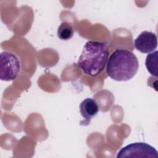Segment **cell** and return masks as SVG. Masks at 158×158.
Listing matches in <instances>:
<instances>
[{
  "instance_id": "cell-1",
  "label": "cell",
  "mask_w": 158,
  "mask_h": 158,
  "mask_svg": "<svg viewBox=\"0 0 158 158\" xmlns=\"http://www.w3.org/2000/svg\"><path fill=\"white\" fill-rule=\"evenodd\" d=\"M108 56L109 48L106 43L88 41L84 45L76 65L85 74L94 77L104 69Z\"/></svg>"
},
{
  "instance_id": "cell-2",
  "label": "cell",
  "mask_w": 158,
  "mask_h": 158,
  "mask_svg": "<svg viewBox=\"0 0 158 158\" xmlns=\"http://www.w3.org/2000/svg\"><path fill=\"white\" fill-rule=\"evenodd\" d=\"M106 73L115 81H128L137 73L139 62L136 56L127 49H117L107 62Z\"/></svg>"
},
{
  "instance_id": "cell-3",
  "label": "cell",
  "mask_w": 158,
  "mask_h": 158,
  "mask_svg": "<svg viewBox=\"0 0 158 158\" xmlns=\"http://www.w3.org/2000/svg\"><path fill=\"white\" fill-rule=\"evenodd\" d=\"M121 157L157 158L158 152L153 146L145 143L137 142L123 147L117 155V158Z\"/></svg>"
},
{
  "instance_id": "cell-4",
  "label": "cell",
  "mask_w": 158,
  "mask_h": 158,
  "mask_svg": "<svg viewBox=\"0 0 158 158\" xmlns=\"http://www.w3.org/2000/svg\"><path fill=\"white\" fill-rule=\"evenodd\" d=\"M0 78L2 81H12L15 79L20 70V62L17 56L7 51L0 54Z\"/></svg>"
},
{
  "instance_id": "cell-5",
  "label": "cell",
  "mask_w": 158,
  "mask_h": 158,
  "mask_svg": "<svg viewBox=\"0 0 158 158\" xmlns=\"http://www.w3.org/2000/svg\"><path fill=\"white\" fill-rule=\"evenodd\" d=\"M135 48L142 53L152 52L157 46V35L151 31L141 32L134 41Z\"/></svg>"
},
{
  "instance_id": "cell-6",
  "label": "cell",
  "mask_w": 158,
  "mask_h": 158,
  "mask_svg": "<svg viewBox=\"0 0 158 158\" xmlns=\"http://www.w3.org/2000/svg\"><path fill=\"white\" fill-rule=\"evenodd\" d=\"M79 109L81 116L85 118V120L80 122V125L83 126L88 125L91 120L98 114L99 110L96 101L90 98L83 100L80 104Z\"/></svg>"
},
{
  "instance_id": "cell-7",
  "label": "cell",
  "mask_w": 158,
  "mask_h": 158,
  "mask_svg": "<svg viewBox=\"0 0 158 158\" xmlns=\"http://www.w3.org/2000/svg\"><path fill=\"white\" fill-rule=\"evenodd\" d=\"M157 56H158V51H156L153 52L149 53L147 55L146 60H145V65L149 72L153 76L157 77Z\"/></svg>"
},
{
  "instance_id": "cell-8",
  "label": "cell",
  "mask_w": 158,
  "mask_h": 158,
  "mask_svg": "<svg viewBox=\"0 0 158 158\" xmlns=\"http://www.w3.org/2000/svg\"><path fill=\"white\" fill-rule=\"evenodd\" d=\"M72 25L68 22H63L57 28V36L61 40H69L73 36Z\"/></svg>"
}]
</instances>
